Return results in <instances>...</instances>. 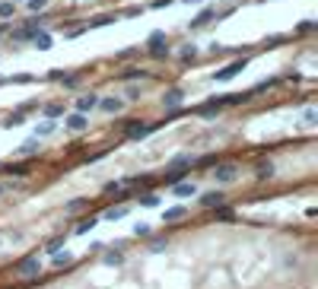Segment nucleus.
<instances>
[{
	"label": "nucleus",
	"mask_w": 318,
	"mask_h": 289,
	"mask_svg": "<svg viewBox=\"0 0 318 289\" xmlns=\"http://www.w3.org/2000/svg\"><path fill=\"white\" fill-rule=\"evenodd\" d=\"M96 105H99V95H96V92H86V95H80V99H76V108H80L83 115H86V111H92Z\"/></svg>",
	"instance_id": "obj_10"
},
{
	"label": "nucleus",
	"mask_w": 318,
	"mask_h": 289,
	"mask_svg": "<svg viewBox=\"0 0 318 289\" xmlns=\"http://www.w3.org/2000/svg\"><path fill=\"white\" fill-rule=\"evenodd\" d=\"M172 194H175V197H194L197 194V185H194V181H175V185H172Z\"/></svg>",
	"instance_id": "obj_7"
},
{
	"label": "nucleus",
	"mask_w": 318,
	"mask_h": 289,
	"mask_svg": "<svg viewBox=\"0 0 318 289\" xmlns=\"http://www.w3.org/2000/svg\"><path fill=\"white\" fill-rule=\"evenodd\" d=\"M64 127H67V130H73V134H80V130L89 127V115H83V111H80V115H70V118L64 121Z\"/></svg>",
	"instance_id": "obj_6"
},
{
	"label": "nucleus",
	"mask_w": 318,
	"mask_h": 289,
	"mask_svg": "<svg viewBox=\"0 0 318 289\" xmlns=\"http://www.w3.org/2000/svg\"><path fill=\"white\" fill-rule=\"evenodd\" d=\"M140 95H143V89H140V86H127L124 99H127V102H137V99H140Z\"/></svg>",
	"instance_id": "obj_27"
},
{
	"label": "nucleus",
	"mask_w": 318,
	"mask_h": 289,
	"mask_svg": "<svg viewBox=\"0 0 318 289\" xmlns=\"http://www.w3.org/2000/svg\"><path fill=\"white\" fill-rule=\"evenodd\" d=\"M153 181H156V178H153V175H134V178H127L124 185H134V188H150Z\"/></svg>",
	"instance_id": "obj_16"
},
{
	"label": "nucleus",
	"mask_w": 318,
	"mask_h": 289,
	"mask_svg": "<svg viewBox=\"0 0 318 289\" xmlns=\"http://www.w3.org/2000/svg\"><path fill=\"white\" fill-rule=\"evenodd\" d=\"M70 264H73V255H70V251H64V255L57 251V255H54V267H57V270H67Z\"/></svg>",
	"instance_id": "obj_18"
},
{
	"label": "nucleus",
	"mask_w": 318,
	"mask_h": 289,
	"mask_svg": "<svg viewBox=\"0 0 318 289\" xmlns=\"http://www.w3.org/2000/svg\"><path fill=\"white\" fill-rule=\"evenodd\" d=\"M162 248H166V239H159V242H153V245H150V251H162Z\"/></svg>",
	"instance_id": "obj_33"
},
{
	"label": "nucleus",
	"mask_w": 318,
	"mask_h": 289,
	"mask_svg": "<svg viewBox=\"0 0 318 289\" xmlns=\"http://www.w3.org/2000/svg\"><path fill=\"white\" fill-rule=\"evenodd\" d=\"M102 216L115 223V220H121V216H127V207H124V204H118V207H108V210H105V213H102Z\"/></svg>",
	"instance_id": "obj_17"
},
{
	"label": "nucleus",
	"mask_w": 318,
	"mask_h": 289,
	"mask_svg": "<svg viewBox=\"0 0 318 289\" xmlns=\"http://www.w3.org/2000/svg\"><path fill=\"white\" fill-rule=\"evenodd\" d=\"M134 235H137V239H147V235H150V226H147V223H137V226H134Z\"/></svg>",
	"instance_id": "obj_29"
},
{
	"label": "nucleus",
	"mask_w": 318,
	"mask_h": 289,
	"mask_svg": "<svg viewBox=\"0 0 318 289\" xmlns=\"http://www.w3.org/2000/svg\"><path fill=\"white\" fill-rule=\"evenodd\" d=\"M48 134H54V121H51V118L41 121V124L35 127V137H48Z\"/></svg>",
	"instance_id": "obj_21"
},
{
	"label": "nucleus",
	"mask_w": 318,
	"mask_h": 289,
	"mask_svg": "<svg viewBox=\"0 0 318 289\" xmlns=\"http://www.w3.org/2000/svg\"><path fill=\"white\" fill-rule=\"evenodd\" d=\"M61 248H64V235H57V239H51V242L45 245V251H48V255H57Z\"/></svg>",
	"instance_id": "obj_22"
},
{
	"label": "nucleus",
	"mask_w": 318,
	"mask_h": 289,
	"mask_svg": "<svg viewBox=\"0 0 318 289\" xmlns=\"http://www.w3.org/2000/svg\"><path fill=\"white\" fill-rule=\"evenodd\" d=\"M194 54H197V51H194V45H185V48H182V57H185V60H191Z\"/></svg>",
	"instance_id": "obj_32"
},
{
	"label": "nucleus",
	"mask_w": 318,
	"mask_h": 289,
	"mask_svg": "<svg viewBox=\"0 0 318 289\" xmlns=\"http://www.w3.org/2000/svg\"><path fill=\"white\" fill-rule=\"evenodd\" d=\"M213 216H217L220 223H233V220H236V213H233V210H229V207H223V204L217 207V213H213Z\"/></svg>",
	"instance_id": "obj_19"
},
{
	"label": "nucleus",
	"mask_w": 318,
	"mask_h": 289,
	"mask_svg": "<svg viewBox=\"0 0 318 289\" xmlns=\"http://www.w3.org/2000/svg\"><path fill=\"white\" fill-rule=\"evenodd\" d=\"M45 118H51V121L64 118V102H51V105H45Z\"/></svg>",
	"instance_id": "obj_14"
},
{
	"label": "nucleus",
	"mask_w": 318,
	"mask_h": 289,
	"mask_svg": "<svg viewBox=\"0 0 318 289\" xmlns=\"http://www.w3.org/2000/svg\"><path fill=\"white\" fill-rule=\"evenodd\" d=\"M105 264H108V267H121V264H124V255H121L118 248H108V251H105Z\"/></svg>",
	"instance_id": "obj_15"
},
{
	"label": "nucleus",
	"mask_w": 318,
	"mask_h": 289,
	"mask_svg": "<svg viewBox=\"0 0 318 289\" xmlns=\"http://www.w3.org/2000/svg\"><path fill=\"white\" fill-rule=\"evenodd\" d=\"M99 108L108 111V115H118V111L124 108V99H118V95H108V99H99Z\"/></svg>",
	"instance_id": "obj_8"
},
{
	"label": "nucleus",
	"mask_w": 318,
	"mask_h": 289,
	"mask_svg": "<svg viewBox=\"0 0 318 289\" xmlns=\"http://www.w3.org/2000/svg\"><path fill=\"white\" fill-rule=\"evenodd\" d=\"M121 188H124V181H108L102 194H105V197H115V194H118V191H121Z\"/></svg>",
	"instance_id": "obj_23"
},
{
	"label": "nucleus",
	"mask_w": 318,
	"mask_h": 289,
	"mask_svg": "<svg viewBox=\"0 0 318 289\" xmlns=\"http://www.w3.org/2000/svg\"><path fill=\"white\" fill-rule=\"evenodd\" d=\"M182 216H188V210H185V207H169L166 213H162V223H178Z\"/></svg>",
	"instance_id": "obj_12"
},
{
	"label": "nucleus",
	"mask_w": 318,
	"mask_h": 289,
	"mask_svg": "<svg viewBox=\"0 0 318 289\" xmlns=\"http://www.w3.org/2000/svg\"><path fill=\"white\" fill-rule=\"evenodd\" d=\"M182 102H185V89H178V86H172L169 92H162V105H166V108H178Z\"/></svg>",
	"instance_id": "obj_4"
},
{
	"label": "nucleus",
	"mask_w": 318,
	"mask_h": 289,
	"mask_svg": "<svg viewBox=\"0 0 318 289\" xmlns=\"http://www.w3.org/2000/svg\"><path fill=\"white\" fill-rule=\"evenodd\" d=\"M255 175H258L261 181H264V178H274V175H277V165H274L271 159H261V162L255 165Z\"/></svg>",
	"instance_id": "obj_9"
},
{
	"label": "nucleus",
	"mask_w": 318,
	"mask_h": 289,
	"mask_svg": "<svg viewBox=\"0 0 318 289\" xmlns=\"http://www.w3.org/2000/svg\"><path fill=\"white\" fill-rule=\"evenodd\" d=\"M6 172H10V175H19V178H22V175H29V165H6Z\"/></svg>",
	"instance_id": "obj_31"
},
{
	"label": "nucleus",
	"mask_w": 318,
	"mask_h": 289,
	"mask_svg": "<svg viewBox=\"0 0 318 289\" xmlns=\"http://www.w3.org/2000/svg\"><path fill=\"white\" fill-rule=\"evenodd\" d=\"M96 216H89V220H83V223H76V235H86V232H92V229H96Z\"/></svg>",
	"instance_id": "obj_20"
},
{
	"label": "nucleus",
	"mask_w": 318,
	"mask_h": 289,
	"mask_svg": "<svg viewBox=\"0 0 318 289\" xmlns=\"http://www.w3.org/2000/svg\"><path fill=\"white\" fill-rule=\"evenodd\" d=\"M32 38H35V45H38V48H51V38H48V35H45V32H38V35H32Z\"/></svg>",
	"instance_id": "obj_30"
},
{
	"label": "nucleus",
	"mask_w": 318,
	"mask_h": 289,
	"mask_svg": "<svg viewBox=\"0 0 318 289\" xmlns=\"http://www.w3.org/2000/svg\"><path fill=\"white\" fill-rule=\"evenodd\" d=\"M83 207H86V197H76V200H67L64 210H67V213H76V210H83Z\"/></svg>",
	"instance_id": "obj_25"
},
{
	"label": "nucleus",
	"mask_w": 318,
	"mask_h": 289,
	"mask_svg": "<svg viewBox=\"0 0 318 289\" xmlns=\"http://www.w3.org/2000/svg\"><path fill=\"white\" fill-rule=\"evenodd\" d=\"M223 200H226V194H223V191H210V194L201 197V207H220Z\"/></svg>",
	"instance_id": "obj_11"
},
{
	"label": "nucleus",
	"mask_w": 318,
	"mask_h": 289,
	"mask_svg": "<svg viewBox=\"0 0 318 289\" xmlns=\"http://www.w3.org/2000/svg\"><path fill=\"white\" fill-rule=\"evenodd\" d=\"M303 121H306L309 127H315V124H318V111H315V108H306V111H303Z\"/></svg>",
	"instance_id": "obj_26"
},
{
	"label": "nucleus",
	"mask_w": 318,
	"mask_h": 289,
	"mask_svg": "<svg viewBox=\"0 0 318 289\" xmlns=\"http://www.w3.org/2000/svg\"><path fill=\"white\" fill-rule=\"evenodd\" d=\"M137 204H140V207H156L159 197L156 194H143V197H137Z\"/></svg>",
	"instance_id": "obj_28"
},
{
	"label": "nucleus",
	"mask_w": 318,
	"mask_h": 289,
	"mask_svg": "<svg viewBox=\"0 0 318 289\" xmlns=\"http://www.w3.org/2000/svg\"><path fill=\"white\" fill-rule=\"evenodd\" d=\"M38 150H41V140H38V137H32V140H25V143H22L16 153H19V156H32V153H38Z\"/></svg>",
	"instance_id": "obj_13"
},
{
	"label": "nucleus",
	"mask_w": 318,
	"mask_h": 289,
	"mask_svg": "<svg viewBox=\"0 0 318 289\" xmlns=\"http://www.w3.org/2000/svg\"><path fill=\"white\" fill-rule=\"evenodd\" d=\"M16 274L19 277H25V280H35L38 274H41V261L32 255V258H22L19 264H16Z\"/></svg>",
	"instance_id": "obj_2"
},
{
	"label": "nucleus",
	"mask_w": 318,
	"mask_h": 289,
	"mask_svg": "<svg viewBox=\"0 0 318 289\" xmlns=\"http://www.w3.org/2000/svg\"><path fill=\"white\" fill-rule=\"evenodd\" d=\"M236 178H239V165L236 162H223V165L213 169V181H217V185H229V181H236Z\"/></svg>",
	"instance_id": "obj_1"
},
{
	"label": "nucleus",
	"mask_w": 318,
	"mask_h": 289,
	"mask_svg": "<svg viewBox=\"0 0 318 289\" xmlns=\"http://www.w3.org/2000/svg\"><path fill=\"white\" fill-rule=\"evenodd\" d=\"M220 108H223V102L213 95V99H207V105H201V108H197V115H201L204 121H213V118L220 115Z\"/></svg>",
	"instance_id": "obj_3"
},
{
	"label": "nucleus",
	"mask_w": 318,
	"mask_h": 289,
	"mask_svg": "<svg viewBox=\"0 0 318 289\" xmlns=\"http://www.w3.org/2000/svg\"><path fill=\"white\" fill-rule=\"evenodd\" d=\"M0 194H3V185H0Z\"/></svg>",
	"instance_id": "obj_34"
},
{
	"label": "nucleus",
	"mask_w": 318,
	"mask_h": 289,
	"mask_svg": "<svg viewBox=\"0 0 318 289\" xmlns=\"http://www.w3.org/2000/svg\"><path fill=\"white\" fill-rule=\"evenodd\" d=\"M22 121H25V118H22V111H13V115H10V118L3 121V127H19Z\"/></svg>",
	"instance_id": "obj_24"
},
{
	"label": "nucleus",
	"mask_w": 318,
	"mask_h": 289,
	"mask_svg": "<svg viewBox=\"0 0 318 289\" xmlns=\"http://www.w3.org/2000/svg\"><path fill=\"white\" fill-rule=\"evenodd\" d=\"M242 67H245V60H236V64H229V67L217 70V73H213V80H217V83H223V80H233L236 73H242Z\"/></svg>",
	"instance_id": "obj_5"
}]
</instances>
